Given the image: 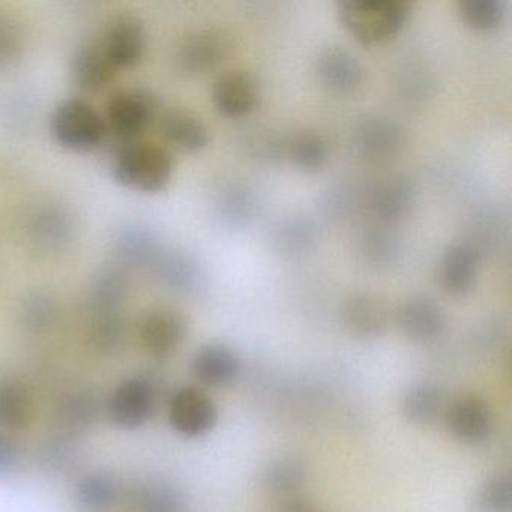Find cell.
I'll return each instance as SVG.
<instances>
[{"mask_svg": "<svg viewBox=\"0 0 512 512\" xmlns=\"http://www.w3.org/2000/svg\"><path fill=\"white\" fill-rule=\"evenodd\" d=\"M128 281L124 272L115 266L103 268L94 278L89 290L91 340L104 355H115L125 343V305Z\"/></svg>", "mask_w": 512, "mask_h": 512, "instance_id": "obj_1", "label": "cell"}, {"mask_svg": "<svg viewBox=\"0 0 512 512\" xmlns=\"http://www.w3.org/2000/svg\"><path fill=\"white\" fill-rule=\"evenodd\" d=\"M112 170L116 181L124 187L158 193L172 179L175 160L163 146L134 140L116 152Z\"/></svg>", "mask_w": 512, "mask_h": 512, "instance_id": "obj_2", "label": "cell"}, {"mask_svg": "<svg viewBox=\"0 0 512 512\" xmlns=\"http://www.w3.org/2000/svg\"><path fill=\"white\" fill-rule=\"evenodd\" d=\"M341 23L361 43H383L397 35L410 16L404 0H344L338 8Z\"/></svg>", "mask_w": 512, "mask_h": 512, "instance_id": "obj_3", "label": "cell"}, {"mask_svg": "<svg viewBox=\"0 0 512 512\" xmlns=\"http://www.w3.org/2000/svg\"><path fill=\"white\" fill-rule=\"evenodd\" d=\"M50 130L59 145L74 152L95 151L107 133L103 116L80 98H68L56 106L50 118Z\"/></svg>", "mask_w": 512, "mask_h": 512, "instance_id": "obj_4", "label": "cell"}, {"mask_svg": "<svg viewBox=\"0 0 512 512\" xmlns=\"http://www.w3.org/2000/svg\"><path fill=\"white\" fill-rule=\"evenodd\" d=\"M157 112L154 95L143 89H124L110 97L106 104L107 131L124 140L134 142L143 131L148 130Z\"/></svg>", "mask_w": 512, "mask_h": 512, "instance_id": "obj_5", "label": "cell"}, {"mask_svg": "<svg viewBox=\"0 0 512 512\" xmlns=\"http://www.w3.org/2000/svg\"><path fill=\"white\" fill-rule=\"evenodd\" d=\"M157 409V391L145 376L125 379L113 389L107 401V412L116 427L137 430L148 424Z\"/></svg>", "mask_w": 512, "mask_h": 512, "instance_id": "obj_6", "label": "cell"}, {"mask_svg": "<svg viewBox=\"0 0 512 512\" xmlns=\"http://www.w3.org/2000/svg\"><path fill=\"white\" fill-rule=\"evenodd\" d=\"M188 334L187 319L169 307L145 311L137 326L140 346L152 358H169L184 343Z\"/></svg>", "mask_w": 512, "mask_h": 512, "instance_id": "obj_7", "label": "cell"}, {"mask_svg": "<svg viewBox=\"0 0 512 512\" xmlns=\"http://www.w3.org/2000/svg\"><path fill=\"white\" fill-rule=\"evenodd\" d=\"M169 422L181 436L190 439L206 436L217 425L218 409L205 391L194 386H184L172 395Z\"/></svg>", "mask_w": 512, "mask_h": 512, "instance_id": "obj_8", "label": "cell"}, {"mask_svg": "<svg viewBox=\"0 0 512 512\" xmlns=\"http://www.w3.org/2000/svg\"><path fill=\"white\" fill-rule=\"evenodd\" d=\"M100 47L116 71L136 67L142 61L146 49V32L142 20L134 14H119L107 25Z\"/></svg>", "mask_w": 512, "mask_h": 512, "instance_id": "obj_9", "label": "cell"}, {"mask_svg": "<svg viewBox=\"0 0 512 512\" xmlns=\"http://www.w3.org/2000/svg\"><path fill=\"white\" fill-rule=\"evenodd\" d=\"M446 430L457 442L479 445L493 433L494 415L490 404L479 395L455 398L445 410Z\"/></svg>", "mask_w": 512, "mask_h": 512, "instance_id": "obj_10", "label": "cell"}, {"mask_svg": "<svg viewBox=\"0 0 512 512\" xmlns=\"http://www.w3.org/2000/svg\"><path fill=\"white\" fill-rule=\"evenodd\" d=\"M398 325L407 338L419 344L433 343L445 332L442 307L428 296H413L398 308Z\"/></svg>", "mask_w": 512, "mask_h": 512, "instance_id": "obj_11", "label": "cell"}, {"mask_svg": "<svg viewBox=\"0 0 512 512\" xmlns=\"http://www.w3.org/2000/svg\"><path fill=\"white\" fill-rule=\"evenodd\" d=\"M194 379L208 388H227L241 373V361L226 344L209 343L200 347L191 359Z\"/></svg>", "mask_w": 512, "mask_h": 512, "instance_id": "obj_12", "label": "cell"}, {"mask_svg": "<svg viewBox=\"0 0 512 512\" xmlns=\"http://www.w3.org/2000/svg\"><path fill=\"white\" fill-rule=\"evenodd\" d=\"M212 100L218 112L229 118H239L256 106L259 86L247 71H229L215 82Z\"/></svg>", "mask_w": 512, "mask_h": 512, "instance_id": "obj_13", "label": "cell"}, {"mask_svg": "<svg viewBox=\"0 0 512 512\" xmlns=\"http://www.w3.org/2000/svg\"><path fill=\"white\" fill-rule=\"evenodd\" d=\"M320 79L329 89L341 94L355 91L364 80L361 61L343 47H331L317 61Z\"/></svg>", "mask_w": 512, "mask_h": 512, "instance_id": "obj_14", "label": "cell"}, {"mask_svg": "<svg viewBox=\"0 0 512 512\" xmlns=\"http://www.w3.org/2000/svg\"><path fill=\"white\" fill-rule=\"evenodd\" d=\"M401 413L415 427H430L445 415V391L437 383L418 382L404 392Z\"/></svg>", "mask_w": 512, "mask_h": 512, "instance_id": "obj_15", "label": "cell"}, {"mask_svg": "<svg viewBox=\"0 0 512 512\" xmlns=\"http://www.w3.org/2000/svg\"><path fill=\"white\" fill-rule=\"evenodd\" d=\"M347 331L359 340H374L385 332L388 313L385 305L370 295H355L343 307Z\"/></svg>", "mask_w": 512, "mask_h": 512, "instance_id": "obj_16", "label": "cell"}, {"mask_svg": "<svg viewBox=\"0 0 512 512\" xmlns=\"http://www.w3.org/2000/svg\"><path fill=\"white\" fill-rule=\"evenodd\" d=\"M226 50L227 41L220 32L197 31L182 44L179 65L188 74L205 73L220 64Z\"/></svg>", "mask_w": 512, "mask_h": 512, "instance_id": "obj_17", "label": "cell"}, {"mask_svg": "<svg viewBox=\"0 0 512 512\" xmlns=\"http://www.w3.org/2000/svg\"><path fill=\"white\" fill-rule=\"evenodd\" d=\"M121 499V482L109 473H88L74 487V502L82 512H110Z\"/></svg>", "mask_w": 512, "mask_h": 512, "instance_id": "obj_18", "label": "cell"}, {"mask_svg": "<svg viewBox=\"0 0 512 512\" xmlns=\"http://www.w3.org/2000/svg\"><path fill=\"white\" fill-rule=\"evenodd\" d=\"M34 416V397L26 385L19 380H0V430H28Z\"/></svg>", "mask_w": 512, "mask_h": 512, "instance_id": "obj_19", "label": "cell"}, {"mask_svg": "<svg viewBox=\"0 0 512 512\" xmlns=\"http://www.w3.org/2000/svg\"><path fill=\"white\" fill-rule=\"evenodd\" d=\"M167 142L187 152H199L209 143V130L202 119L187 110H167L160 119Z\"/></svg>", "mask_w": 512, "mask_h": 512, "instance_id": "obj_20", "label": "cell"}, {"mask_svg": "<svg viewBox=\"0 0 512 512\" xmlns=\"http://www.w3.org/2000/svg\"><path fill=\"white\" fill-rule=\"evenodd\" d=\"M478 265L479 253L473 245H451L442 260L443 286L454 295H464L475 283Z\"/></svg>", "mask_w": 512, "mask_h": 512, "instance_id": "obj_21", "label": "cell"}, {"mask_svg": "<svg viewBox=\"0 0 512 512\" xmlns=\"http://www.w3.org/2000/svg\"><path fill=\"white\" fill-rule=\"evenodd\" d=\"M136 512H191L187 494L166 479H146L133 497Z\"/></svg>", "mask_w": 512, "mask_h": 512, "instance_id": "obj_22", "label": "cell"}, {"mask_svg": "<svg viewBox=\"0 0 512 512\" xmlns=\"http://www.w3.org/2000/svg\"><path fill=\"white\" fill-rule=\"evenodd\" d=\"M74 82L88 92H100L113 82L116 70L100 46H83L74 53L71 61Z\"/></svg>", "mask_w": 512, "mask_h": 512, "instance_id": "obj_23", "label": "cell"}, {"mask_svg": "<svg viewBox=\"0 0 512 512\" xmlns=\"http://www.w3.org/2000/svg\"><path fill=\"white\" fill-rule=\"evenodd\" d=\"M400 143V128L389 119H365L356 131V146L370 160L379 161L392 157L400 148Z\"/></svg>", "mask_w": 512, "mask_h": 512, "instance_id": "obj_24", "label": "cell"}, {"mask_svg": "<svg viewBox=\"0 0 512 512\" xmlns=\"http://www.w3.org/2000/svg\"><path fill=\"white\" fill-rule=\"evenodd\" d=\"M98 416V401L94 394L88 391H77L67 395L59 404L56 412V422L64 437L85 433Z\"/></svg>", "mask_w": 512, "mask_h": 512, "instance_id": "obj_25", "label": "cell"}, {"mask_svg": "<svg viewBox=\"0 0 512 512\" xmlns=\"http://www.w3.org/2000/svg\"><path fill=\"white\" fill-rule=\"evenodd\" d=\"M307 481L305 464L296 457H280L269 464L263 484L272 496L289 500L296 497Z\"/></svg>", "mask_w": 512, "mask_h": 512, "instance_id": "obj_26", "label": "cell"}, {"mask_svg": "<svg viewBox=\"0 0 512 512\" xmlns=\"http://www.w3.org/2000/svg\"><path fill=\"white\" fill-rule=\"evenodd\" d=\"M413 187L404 178H391L383 181L374 190L371 206L374 214L382 220H397L403 217L413 202Z\"/></svg>", "mask_w": 512, "mask_h": 512, "instance_id": "obj_27", "label": "cell"}, {"mask_svg": "<svg viewBox=\"0 0 512 512\" xmlns=\"http://www.w3.org/2000/svg\"><path fill=\"white\" fill-rule=\"evenodd\" d=\"M151 266L169 286L178 290H193L200 280L196 263L178 251L158 250Z\"/></svg>", "mask_w": 512, "mask_h": 512, "instance_id": "obj_28", "label": "cell"}, {"mask_svg": "<svg viewBox=\"0 0 512 512\" xmlns=\"http://www.w3.org/2000/svg\"><path fill=\"white\" fill-rule=\"evenodd\" d=\"M473 512H512V479L508 473L485 479L472 499Z\"/></svg>", "mask_w": 512, "mask_h": 512, "instance_id": "obj_29", "label": "cell"}, {"mask_svg": "<svg viewBox=\"0 0 512 512\" xmlns=\"http://www.w3.org/2000/svg\"><path fill=\"white\" fill-rule=\"evenodd\" d=\"M289 154L293 163L305 172H317L328 160V145L320 134L304 131L290 140Z\"/></svg>", "mask_w": 512, "mask_h": 512, "instance_id": "obj_30", "label": "cell"}, {"mask_svg": "<svg viewBox=\"0 0 512 512\" xmlns=\"http://www.w3.org/2000/svg\"><path fill=\"white\" fill-rule=\"evenodd\" d=\"M31 229L40 244L52 247L70 238L73 224L64 209L47 208L35 215Z\"/></svg>", "mask_w": 512, "mask_h": 512, "instance_id": "obj_31", "label": "cell"}, {"mask_svg": "<svg viewBox=\"0 0 512 512\" xmlns=\"http://www.w3.org/2000/svg\"><path fill=\"white\" fill-rule=\"evenodd\" d=\"M119 254L122 260L136 266H151L160 248L155 244V239L145 230L131 227L124 230L118 239Z\"/></svg>", "mask_w": 512, "mask_h": 512, "instance_id": "obj_32", "label": "cell"}, {"mask_svg": "<svg viewBox=\"0 0 512 512\" xmlns=\"http://www.w3.org/2000/svg\"><path fill=\"white\" fill-rule=\"evenodd\" d=\"M458 10L467 25L481 31L496 28L505 16L502 0H461Z\"/></svg>", "mask_w": 512, "mask_h": 512, "instance_id": "obj_33", "label": "cell"}, {"mask_svg": "<svg viewBox=\"0 0 512 512\" xmlns=\"http://www.w3.org/2000/svg\"><path fill=\"white\" fill-rule=\"evenodd\" d=\"M22 317L26 328L31 331H47L58 319V307L52 298L37 293L25 302Z\"/></svg>", "mask_w": 512, "mask_h": 512, "instance_id": "obj_34", "label": "cell"}, {"mask_svg": "<svg viewBox=\"0 0 512 512\" xmlns=\"http://www.w3.org/2000/svg\"><path fill=\"white\" fill-rule=\"evenodd\" d=\"M23 52V32L7 14L0 13V68L11 67Z\"/></svg>", "mask_w": 512, "mask_h": 512, "instance_id": "obj_35", "label": "cell"}, {"mask_svg": "<svg viewBox=\"0 0 512 512\" xmlns=\"http://www.w3.org/2000/svg\"><path fill=\"white\" fill-rule=\"evenodd\" d=\"M68 437H62L61 440L49 443L43 452V463L49 467L52 472H65L71 461H73V446L68 442Z\"/></svg>", "mask_w": 512, "mask_h": 512, "instance_id": "obj_36", "label": "cell"}, {"mask_svg": "<svg viewBox=\"0 0 512 512\" xmlns=\"http://www.w3.org/2000/svg\"><path fill=\"white\" fill-rule=\"evenodd\" d=\"M20 461L19 445L7 431L0 430V478L10 475L16 470Z\"/></svg>", "mask_w": 512, "mask_h": 512, "instance_id": "obj_37", "label": "cell"}, {"mask_svg": "<svg viewBox=\"0 0 512 512\" xmlns=\"http://www.w3.org/2000/svg\"><path fill=\"white\" fill-rule=\"evenodd\" d=\"M313 235H311L310 227L302 226L301 223H293L292 226L286 227L281 232L280 242L283 244L284 250L295 253L301 251L302 248L310 244Z\"/></svg>", "mask_w": 512, "mask_h": 512, "instance_id": "obj_38", "label": "cell"}, {"mask_svg": "<svg viewBox=\"0 0 512 512\" xmlns=\"http://www.w3.org/2000/svg\"><path fill=\"white\" fill-rule=\"evenodd\" d=\"M392 239L385 235H374L367 239L365 242V253L370 256L371 259L377 260V262H383V260L389 259L391 253H394V245H392Z\"/></svg>", "mask_w": 512, "mask_h": 512, "instance_id": "obj_39", "label": "cell"}, {"mask_svg": "<svg viewBox=\"0 0 512 512\" xmlns=\"http://www.w3.org/2000/svg\"><path fill=\"white\" fill-rule=\"evenodd\" d=\"M280 512H317V509L311 503L305 502L299 497H293V499L284 500Z\"/></svg>", "mask_w": 512, "mask_h": 512, "instance_id": "obj_40", "label": "cell"}]
</instances>
